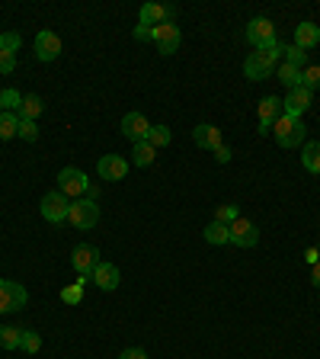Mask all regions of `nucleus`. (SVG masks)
Masks as SVG:
<instances>
[{
  "label": "nucleus",
  "instance_id": "b1692460",
  "mask_svg": "<svg viewBox=\"0 0 320 359\" xmlns=\"http://www.w3.org/2000/svg\"><path fill=\"white\" fill-rule=\"evenodd\" d=\"M279 81H282V87L285 90H295V87H301V67H291V65H279Z\"/></svg>",
  "mask_w": 320,
  "mask_h": 359
},
{
  "label": "nucleus",
  "instance_id": "f3484780",
  "mask_svg": "<svg viewBox=\"0 0 320 359\" xmlns=\"http://www.w3.org/2000/svg\"><path fill=\"white\" fill-rule=\"evenodd\" d=\"M93 283L99 285L103 292H116L119 289V283H122V273H119V266L116 263H106V260H99V266L93 269Z\"/></svg>",
  "mask_w": 320,
  "mask_h": 359
},
{
  "label": "nucleus",
  "instance_id": "7ed1b4c3",
  "mask_svg": "<svg viewBox=\"0 0 320 359\" xmlns=\"http://www.w3.org/2000/svg\"><path fill=\"white\" fill-rule=\"evenodd\" d=\"M39 212H42L45 222L61 224V222H67V215H71V199H67L64 193H58V189H52V193L42 196V202H39Z\"/></svg>",
  "mask_w": 320,
  "mask_h": 359
},
{
  "label": "nucleus",
  "instance_id": "ea45409f",
  "mask_svg": "<svg viewBox=\"0 0 320 359\" xmlns=\"http://www.w3.org/2000/svg\"><path fill=\"white\" fill-rule=\"evenodd\" d=\"M305 260L311 263V266H314V263L320 260V250H317V247H307V250H305Z\"/></svg>",
  "mask_w": 320,
  "mask_h": 359
},
{
  "label": "nucleus",
  "instance_id": "cd10ccee",
  "mask_svg": "<svg viewBox=\"0 0 320 359\" xmlns=\"http://www.w3.org/2000/svg\"><path fill=\"white\" fill-rule=\"evenodd\" d=\"M0 346H4V350H20L22 330L20 327H0Z\"/></svg>",
  "mask_w": 320,
  "mask_h": 359
},
{
  "label": "nucleus",
  "instance_id": "39448f33",
  "mask_svg": "<svg viewBox=\"0 0 320 359\" xmlns=\"http://www.w3.org/2000/svg\"><path fill=\"white\" fill-rule=\"evenodd\" d=\"M67 222L74 224L77 231H90L93 224L99 222V205H97V199H74L71 202V215H67Z\"/></svg>",
  "mask_w": 320,
  "mask_h": 359
},
{
  "label": "nucleus",
  "instance_id": "a878e982",
  "mask_svg": "<svg viewBox=\"0 0 320 359\" xmlns=\"http://www.w3.org/2000/svg\"><path fill=\"white\" fill-rule=\"evenodd\" d=\"M282 58H285V65H291V67H301V71L307 67V52H301L298 45H282Z\"/></svg>",
  "mask_w": 320,
  "mask_h": 359
},
{
  "label": "nucleus",
  "instance_id": "79ce46f5",
  "mask_svg": "<svg viewBox=\"0 0 320 359\" xmlns=\"http://www.w3.org/2000/svg\"><path fill=\"white\" fill-rule=\"evenodd\" d=\"M0 39H4V36H0Z\"/></svg>",
  "mask_w": 320,
  "mask_h": 359
},
{
  "label": "nucleus",
  "instance_id": "7c9ffc66",
  "mask_svg": "<svg viewBox=\"0 0 320 359\" xmlns=\"http://www.w3.org/2000/svg\"><path fill=\"white\" fill-rule=\"evenodd\" d=\"M301 87H307L311 93L320 90V65H307L305 71H301Z\"/></svg>",
  "mask_w": 320,
  "mask_h": 359
},
{
  "label": "nucleus",
  "instance_id": "6e6552de",
  "mask_svg": "<svg viewBox=\"0 0 320 359\" xmlns=\"http://www.w3.org/2000/svg\"><path fill=\"white\" fill-rule=\"evenodd\" d=\"M26 302H29V292L22 289L20 283H13V279H0V314L20 311V308H26Z\"/></svg>",
  "mask_w": 320,
  "mask_h": 359
},
{
  "label": "nucleus",
  "instance_id": "6ab92c4d",
  "mask_svg": "<svg viewBox=\"0 0 320 359\" xmlns=\"http://www.w3.org/2000/svg\"><path fill=\"white\" fill-rule=\"evenodd\" d=\"M295 45H298L301 52L317 48V45H320V26H317V22H311V20L298 22V26H295Z\"/></svg>",
  "mask_w": 320,
  "mask_h": 359
},
{
  "label": "nucleus",
  "instance_id": "9d476101",
  "mask_svg": "<svg viewBox=\"0 0 320 359\" xmlns=\"http://www.w3.org/2000/svg\"><path fill=\"white\" fill-rule=\"evenodd\" d=\"M122 135H125L132 144H141V142H148V135H151V122H148V116L144 112H125L122 116Z\"/></svg>",
  "mask_w": 320,
  "mask_h": 359
},
{
  "label": "nucleus",
  "instance_id": "423d86ee",
  "mask_svg": "<svg viewBox=\"0 0 320 359\" xmlns=\"http://www.w3.org/2000/svg\"><path fill=\"white\" fill-rule=\"evenodd\" d=\"M246 42L253 45L256 52H263V48H272V45L279 42L272 20H266V16H256V20L246 22Z\"/></svg>",
  "mask_w": 320,
  "mask_h": 359
},
{
  "label": "nucleus",
  "instance_id": "393cba45",
  "mask_svg": "<svg viewBox=\"0 0 320 359\" xmlns=\"http://www.w3.org/2000/svg\"><path fill=\"white\" fill-rule=\"evenodd\" d=\"M16 132H20V116H16V112H4V116H0V142L16 138Z\"/></svg>",
  "mask_w": 320,
  "mask_h": 359
},
{
  "label": "nucleus",
  "instance_id": "2eb2a0df",
  "mask_svg": "<svg viewBox=\"0 0 320 359\" xmlns=\"http://www.w3.org/2000/svg\"><path fill=\"white\" fill-rule=\"evenodd\" d=\"M173 13H176V10L164 7V4H144L141 13H138V26H148V29H154V26H160V22H167V20L173 22Z\"/></svg>",
  "mask_w": 320,
  "mask_h": 359
},
{
  "label": "nucleus",
  "instance_id": "f257e3e1",
  "mask_svg": "<svg viewBox=\"0 0 320 359\" xmlns=\"http://www.w3.org/2000/svg\"><path fill=\"white\" fill-rule=\"evenodd\" d=\"M279 58H282V42H276L272 48H263V52H250L244 61V77L246 81H266L276 71Z\"/></svg>",
  "mask_w": 320,
  "mask_h": 359
},
{
  "label": "nucleus",
  "instance_id": "e433bc0d",
  "mask_svg": "<svg viewBox=\"0 0 320 359\" xmlns=\"http://www.w3.org/2000/svg\"><path fill=\"white\" fill-rule=\"evenodd\" d=\"M119 359H148V353H144L141 346H128V350L119 353Z\"/></svg>",
  "mask_w": 320,
  "mask_h": 359
},
{
  "label": "nucleus",
  "instance_id": "20e7f679",
  "mask_svg": "<svg viewBox=\"0 0 320 359\" xmlns=\"http://www.w3.org/2000/svg\"><path fill=\"white\" fill-rule=\"evenodd\" d=\"M58 193H64L67 199H83V196H90L87 173L77 170V167H64V170L58 173Z\"/></svg>",
  "mask_w": 320,
  "mask_h": 359
},
{
  "label": "nucleus",
  "instance_id": "473e14b6",
  "mask_svg": "<svg viewBox=\"0 0 320 359\" xmlns=\"http://www.w3.org/2000/svg\"><path fill=\"white\" fill-rule=\"evenodd\" d=\"M240 218V209L237 205H218V212H215V222H221V224H231V222H237Z\"/></svg>",
  "mask_w": 320,
  "mask_h": 359
},
{
  "label": "nucleus",
  "instance_id": "f8f14e48",
  "mask_svg": "<svg viewBox=\"0 0 320 359\" xmlns=\"http://www.w3.org/2000/svg\"><path fill=\"white\" fill-rule=\"evenodd\" d=\"M97 173H99V180L119 183V180H125V173H128V161L122 154H103L97 161Z\"/></svg>",
  "mask_w": 320,
  "mask_h": 359
},
{
  "label": "nucleus",
  "instance_id": "4468645a",
  "mask_svg": "<svg viewBox=\"0 0 320 359\" xmlns=\"http://www.w3.org/2000/svg\"><path fill=\"white\" fill-rule=\"evenodd\" d=\"M256 112H260V128H256V132L269 135V132H272V122L282 116V100H279V97H263L260 106H256Z\"/></svg>",
  "mask_w": 320,
  "mask_h": 359
},
{
  "label": "nucleus",
  "instance_id": "9b49d317",
  "mask_svg": "<svg viewBox=\"0 0 320 359\" xmlns=\"http://www.w3.org/2000/svg\"><path fill=\"white\" fill-rule=\"evenodd\" d=\"M228 228H231V244H237V247H256L260 244V228H256V222H250V218L240 215L237 222H231Z\"/></svg>",
  "mask_w": 320,
  "mask_h": 359
},
{
  "label": "nucleus",
  "instance_id": "1a4fd4ad",
  "mask_svg": "<svg viewBox=\"0 0 320 359\" xmlns=\"http://www.w3.org/2000/svg\"><path fill=\"white\" fill-rule=\"evenodd\" d=\"M71 266L77 269V276L90 279L93 276V269L99 266V250L93 244H77L74 250H71Z\"/></svg>",
  "mask_w": 320,
  "mask_h": 359
},
{
  "label": "nucleus",
  "instance_id": "2f4dec72",
  "mask_svg": "<svg viewBox=\"0 0 320 359\" xmlns=\"http://www.w3.org/2000/svg\"><path fill=\"white\" fill-rule=\"evenodd\" d=\"M20 350H26L29 356H36V353L42 350V337H39L36 330H22V346Z\"/></svg>",
  "mask_w": 320,
  "mask_h": 359
},
{
  "label": "nucleus",
  "instance_id": "c9c22d12",
  "mask_svg": "<svg viewBox=\"0 0 320 359\" xmlns=\"http://www.w3.org/2000/svg\"><path fill=\"white\" fill-rule=\"evenodd\" d=\"M16 71V55L0 48V74H13Z\"/></svg>",
  "mask_w": 320,
  "mask_h": 359
},
{
  "label": "nucleus",
  "instance_id": "bb28decb",
  "mask_svg": "<svg viewBox=\"0 0 320 359\" xmlns=\"http://www.w3.org/2000/svg\"><path fill=\"white\" fill-rule=\"evenodd\" d=\"M83 283H87V279L77 276L74 285H64V289H61V302H64V305H81V299H83Z\"/></svg>",
  "mask_w": 320,
  "mask_h": 359
},
{
  "label": "nucleus",
  "instance_id": "c85d7f7f",
  "mask_svg": "<svg viewBox=\"0 0 320 359\" xmlns=\"http://www.w3.org/2000/svg\"><path fill=\"white\" fill-rule=\"evenodd\" d=\"M0 103H4V112H20V106H22V93H20L16 87L0 90Z\"/></svg>",
  "mask_w": 320,
  "mask_h": 359
},
{
  "label": "nucleus",
  "instance_id": "ddd939ff",
  "mask_svg": "<svg viewBox=\"0 0 320 359\" xmlns=\"http://www.w3.org/2000/svg\"><path fill=\"white\" fill-rule=\"evenodd\" d=\"M314 106V93L307 87H295V90H288L285 93V100H282V112H288V116H305L307 109Z\"/></svg>",
  "mask_w": 320,
  "mask_h": 359
},
{
  "label": "nucleus",
  "instance_id": "c756f323",
  "mask_svg": "<svg viewBox=\"0 0 320 359\" xmlns=\"http://www.w3.org/2000/svg\"><path fill=\"white\" fill-rule=\"evenodd\" d=\"M173 142V135H170V128L167 126H151V135H148V144H154L157 151L160 148H167V144Z\"/></svg>",
  "mask_w": 320,
  "mask_h": 359
},
{
  "label": "nucleus",
  "instance_id": "5701e85b",
  "mask_svg": "<svg viewBox=\"0 0 320 359\" xmlns=\"http://www.w3.org/2000/svg\"><path fill=\"white\" fill-rule=\"evenodd\" d=\"M154 157H157V148H154V144H148V142H141V144H134V148H132L134 167H151V164H154Z\"/></svg>",
  "mask_w": 320,
  "mask_h": 359
},
{
  "label": "nucleus",
  "instance_id": "58836bf2",
  "mask_svg": "<svg viewBox=\"0 0 320 359\" xmlns=\"http://www.w3.org/2000/svg\"><path fill=\"white\" fill-rule=\"evenodd\" d=\"M134 39L138 42H151V29L148 26H134Z\"/></svg>",
  "mask_w": 320,
  "mask_h": 359
},
{
  "label": "nucleus",
  "instance_id": "f03ea898",
  "mask_svg": "<svg viewBox=\"0 0 320 359\" xmlns=\"http://www.w3.org/2000/svg\"><path fill=\"white\" fill-rule=\"evenodd\" d=\"M272 135H276L279 148H301L305 138H307V128H305V122H301L298 116L282 112V116L272 122Z\"/></svg>",
  "mask_w": 320,
  "mask_h": 359
},
{
  "label": "nucleus",
  "instance_id": "4be33fe9",
  "mask_svg": "<svg viewBox=\"0 0 320 359\" xmlns=\"http://www.w3.org/2000/svg\"><path fill=\"white\" fill-rule=\"evenodd\" d=\"M42 112H45L42 97L29 93V97H22V106H20V112H16V116H20V119H32V122H36L39 116H42Z\"/></svg>",
  "mask_w": 320,
  "mask_h": 359
},
{
  "label": "nucleus",
  "instance_id": "a211bd4d",
  "mask_svg": "<svg viewBox=\"0 0 320 359\" xmlns=\"http://www.w3.org/2000/svg\"><path fill=\"white\" fill-rule=\"evenodd\" d=\"M193 142L199 144V148H205V151H215V148H221V128L218 126H211V122H202V126H195L193 128Z\"/></svg>",
  "mask_w": 320,
  "mask_h": 359
},
{
  "label": "nucleus",
  "instance_id": "72a5a7b5",
  "mask_svg": "<svg viewBox=\"0 0 320 359\" xmlns=\"http://www.w3.org/2000/svg\"><path fill=\"white\" fill-rule=\"evenodd\" d=\"M22 142H36L39 138V126L32 119H20V132H16Z\"/></svg>",
  "mask_w": 320,
  "mask_h": 359
},
{
  "label": "nucleus",
  "instance_id": "aec40b11",
  "mask_svg": "<svg viewBox=\"0 0 320 359\" xmlns=\"http://www.w3.org/2000/svg\"><path fill=\"white\" fill-rule=\"evenodd\" d=\"M202 238L209 241L211 247H224V244H231V228H228V224H221V222H215V218H211V222L205 224V231H202Z\"/></svg>",
  "mask_w": 320,
  "mask_h": 359
},
{
  "label": "nucleus",
  "instance_id": "412c9836",
  "mask_svg": "<svg viewBox=\"0 0 320 359\" xmlns=\"http://www.w3.org/2000/svg\"><path fill=\"white\" fill-rule=\"evenodd\" d=\"M301 164H305L307 173L317 177L320 173V142H305L301 144Z\"/></svg>",
  "mask_w": 320,
  "mask_h": 359
},
{
  "label": "nucleus",
  "instance_id": "f704fd0d",
  "mask_svg": "<svg viewBox=\"0 0 320 359\" xmlns=\"http://www.w3.org/2000/svg\"><path fill=\"white\" fill-rule=\"evenodd\" d=\"M20 45H22L20 32H4V39H0V48H4V52H13L16 55V48H20Z\"/></svg>",
  "mask_w": 320,
  "mask_h": 359
},
{
  "label": "nucleus",
  "instance_id": "dca6fc26",
  "mask_svg": "<svg viewBox=\"0 0 320 359\" xmlns=\"http://www.w3.org/2000/svg\"><path fill=\"white\" fill-rule=\"evenodd\" d=\"M61 55V39H58V32H52V29H42L36 36V58L39 61H55Z\"/></svg>",
  "mask_w": 320,
  "mask_h": 359
},
{
  "label": "nucleus",
  "instance_id": "a19ab883",
  "mask_svg": "<svg viewBox=\"0 0 320 359\" xmlns=\"http://www.w3.org/2000/svg\"><path fill=\"white\" fill-rule=\"evenodd\" d=\"M311 283H314V289H320V260L311 266Z\"/></svg>",
  "mask_w": 320,
  "mask_h": 359
},
{
  "label": "nucleus",
  "instance_id": "4c0bfd02",
  "mask_svg": "<svg viewBox=\"0 0 320 359\" xmlns=\"http://www.w3.org/2000/svg\"><path fill=\"white\" fill-rule=\"evenodd\" d=\"M211 154H215V161H218V164H228V161H231V148H228V144H221V148H215V151H211Z\"/></svg>",
  "mask_w": 320,
  "mask_h": 359
},
{
  "label": "nucleus",
  "instance_id": "0eeeda50",
  "mask_svg": "<svg viewBox=\"0 0 320 359\" xmlns=\"http://www.w3.org/2000/svg\"><path fill=\"white\" fill-rule=\"evenodd\" d=\"M151 42L157 45L160 55H173V52H179V45H183V32H179L176 22L167 20V22H160V26L151 29Z\"/></svg>",
  "mask_w": 320,
  "mask_h": 359
}]
</instances>
